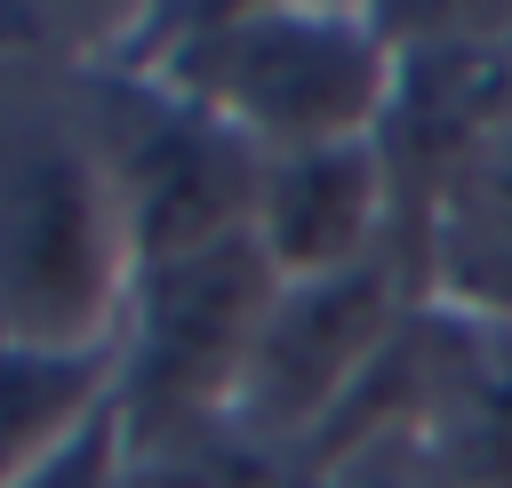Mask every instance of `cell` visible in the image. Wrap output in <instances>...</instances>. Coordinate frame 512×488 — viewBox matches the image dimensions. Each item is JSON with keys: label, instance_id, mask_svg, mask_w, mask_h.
Returning <instances> with one entry per match:
<instances>
[{"label": "cell", "instance_id": "obj_1", "mask_svg": "<svg viewBox=\"0 0 512 488\" xmlns=\"http://www.w3.org/2000/svg\"><path fill=\"white\" fill-rule=\"evenodd\" d=\"M200 40L152 64V88L224 120L256 160L360 144L392 112L400 40L368 8H224L184 16Z\"/></svg>", "mask_w": 512, "mask_h": 488}, {"label": "cell", "instance_id": "obj_2", "mask_svg": "<svg viewBox=\"0 0 512 488\" xmlns=\"http://www.w3.org/2000/svg\"><path fill=\"white\" fill-rule=\"evenodd\" d=\"M136 288L120 184L96 128L0 136V344L112 352Z\"/></svg>", "mask_w": 512, "mask_h": 488}, {"label": "cell", "instance_id": "obj_3", "mask_svg": "<svg viewBox=\"0 0 512 488\" xmlns=\"http://www.w3.org/2000/svg\"><path fill=\"white\" fill-rule=\"evenodd\" d=\"M280 296V272L264 264V248L216 240L168 264H144L120 312V344H112V408L136 416L144 400L160 416H192V408H224L240 392V368L256 352V328Z\"/></svg>", "mask_w": 512, "mask_h": 488}, {"label": "cell", "instance_id": "obj_4", "mask_svg": "<svg viewBox=\"0 0 512 488\" xmlns=\"http://www.w3.org/2000/svg\"><path fill=\"white\" fill-rule=\"evenodd\" d=\"M400 296H392V256H368L352 272L320 280H280L256 352L240 368L232 416L264 440H304L352 408V384L392 360L400 344Z\"/></svg>", "mask_w": 512, "mask_h": 488}, {"label": "cell", "instance_id": "obj_5", "mask_svg": "<svg viewBox=\"0 0 512 488\" xmlns=\"http://www.w3.org/2000/svg\"><path fill=\"white\" fill-rule=\"evenodd\" d=\"M400 224L392 160L376 136L360 144H312V152H272L256 160V208L248 240L280 280H320L384 256V232Z\"/></svg>", "mask_w": 512, "mask_h": 488}, {"label": "cell", "instance_id": "obj_6", "mask_svg": "<svg viewBox=\"0 0 512 488\" xmlns=\"http://www.w3.org/2000/svg\"><path fill=\"white\" fill-rule=\"evenodd\" d=\"M424 296L472 320H512V120L464 144L416 200Z\"/></svg>", "mask_w": 512, "mask_h": 488}, {"label": "cell", "instance_id": "obj_7", "mask_svg": "<svg viewBox=\"0 0 512 488\" xmlns=\"http://www.w3.org/2000/svg\"><path fill=\"white\" fill-rule=\"evenodd\" d=\"M112 352H32L0 344V488L48 472L104 408H112Z\"/></svg>", "mask_w": 512, "mask_h": 488}]
</instances>
